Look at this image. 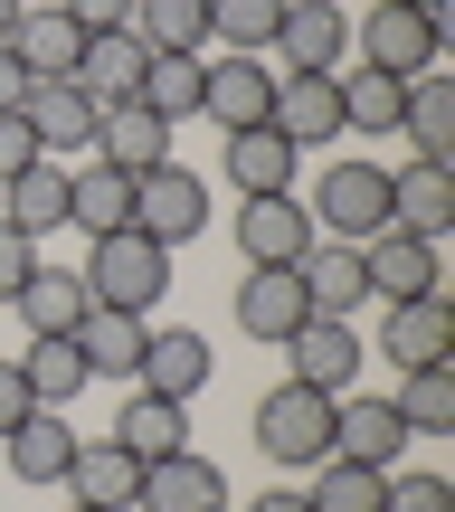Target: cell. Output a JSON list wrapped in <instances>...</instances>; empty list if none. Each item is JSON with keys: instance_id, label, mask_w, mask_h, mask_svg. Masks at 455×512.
<instances>
[{"instance_id": "obj_27", "label": "cell", "mask_w": 455, "mask_h": 512, "mask_svg": "<svg viewBox=\"0 0 455 512\" xmlns=\"http://www.w3.org/2000/svg\"><path fill=\"white\" fill-rule=\"evenodd\" d=\"M0 219L19 238H57L67 228V162H29L19 181H0Z\"/></svg>"}, {"instance_id": "obj_5", "label": "cell", "mask_w": 455, "mask_h": 512, "mask_svg": "<svg viewBox=\"0 0 455 512\" xmlns=\"http://www.w3.org/2000/svg\"><path fill=\"white\" fill-rule=\"evenodd\" d=\"M133 228H143L152 247H190L209 228V181L181 162H152L143 181H133Z\"/></svg>"}, {"instance_id": "obj_10", "label": "cell", "mask_w": 455, "mask_h": 512, "mask_svg": "<svg viewBox=\"0 0 455 512\" xmlns=\"http://www.w3.org/2000/svg\"><path fill=\"white\" fill-rule=\"evenodd\" d=\"M313 247V209L294 190H266V200H237V256L247 266H294Z\"/></svg>"}, {"instance_id": "obj_11", "label": "cell", "mask_w": 455, "mask_h": 512, "mask_svg": "<svg viewBox=\"0 0 455 512\" xmlns=\"http://www.w3.org/2000/svg\"><path fill=\"white\" fill-rule=\"evenodd\" d=\"M19 114H29V133H38V152H86L95 143V95L76 86V76H29V95H19Z\"/></svg>"}, {"instance_id": "obj_13", "label": "cell", "mask_w": 455, "mask_h": 512, "mask_svg": "<svg viewBox=\"0 0 455 512\" xmlns=\"http://www.w3.org/2000/svg\"><path fill=\"white\" fill-rule=\"evenodd\" d=\"M275 48H285V67H304V76H342V57H351V19H342V0H285V29H275Z\"/></svg>"}, {"instance_id": "obj_18", "label": "cell", "mask_w": 455, "mask_h": 512, "mask_svg": "<svg viewBox=\"0 0 455 512\" xmlns=\"http://www.w3.org/2000/svg\"><path fill=\"white\" fill-rule=\"evenodd\" d=\"M389 228H408V238H446V228H455V162L389 171Z\"/></svg>"}, {"instance_id": "obj_31", "label": "cell", "mask_w": 455, "mask_h": 512, "mask_svg": "<svg viewBox=\"0 0 455 512\" xmlns=\"http://www.w3.org/2000/svg\"><path fill=\"white\" fill-rule=\"evenodd\" d=\"M294 162H304V152H294L275 124L228 133V181H237V200H266V190H285V181H294Z\"/></svg>"}, {"instance_id": "obj_15", "label": "cell", "mask_w": 455, "mask_h": 512, "mask_svg": "<svg viewBox=\"0 0 455 512\" xmlns=\"http://www.w3.org/2000/svg\"><path fill=\"white\" fill-rule=\"evenodd\" d=\"M294 275H304V304L313 313H342V323H351V313L370 304V266H361L351 238H313L304 256H294Z\"/></svg>"}, {"instance_id": "obj_23", "label": "cell", "mask_w": 455, "mask_h": 512, "mask_svg": "<svg viewBox=\"0 0 455 512\" xmlns=\"http://www.w3.org/2000/svg\"><path fill=\"white\" fill-rule=\"evenodd\" d=\"M0 446H10V475H19V484H67L76 418H67V408H29V418H19Z\"/></svg>"}, {"instance_id": "obj_28", "label": "cell", "mask_w": 455, "mask_h": 512, "mask_svg": "<svg viewBox=\"0 0 455 512\" xmlns=\"http://www.w3.org/2000/svg\"><path fill=\"white\" fill-rule=\"evenodd\" d=\"M143 67H152V48H143L133 29H95L86 57H76V86H86L95 105H124V95L143 86Z\"/></svg>"}, {"instance_id": "obj_12", "label": "cell", "mask_w": 455, "mask_h": 512, "mask_svg": "<svg viewBox=\"0 0 455 512\" xmlns=\"http://www.w3.org/2000/svg\"><path fill=\"white\" fill-rule=\"evenodd\" d=\"M313 304H304V275L294 266H247V285H237V332L247 342H285V332H304Z\"/></svg>"}, {"instance_id": "obj_4", "label": "cell", "mask_w": 455, "mask_h": 512, "mask_svg": "<svg viewBox=\"0 0 455 512\" xmlns=\"http://www.w3.org/2000/svg\"><path fill=\"white\" fill-rule=\"evenodd\" d=\"M389 228V171L380 162H332L313 181V238H380Z\"/></svg>"}, {"instance_id": "obj_7", "label": "cell", "mask_w": 455, "mask_h": 512, "mask_svg": "<svg viewBox=\"0 0 455 512\" xmlns=\"http://www.w3.org/2000/svg\"><path fill=\"white\" fill-rule=\"evenodd\" d=\"M266 124L285 133L294 152H323V143H342V76H304V67H285V76H275V105H266Z\"/></svg>"}, {"instance_id": "obj_41", "label": "cell", "mask_w": 455, "mask_h": 512, "mask_svg": "<svg viewBox=\"0 0 455 512\" xmlns=\"http://www.w3.org/2000/svg\"><path fill=\"white\" fill-rule=\"evenodd\" d=\"M29 162H48V152H38V133H29V114H0V181H19Z\"/></svg>"}, {"instance_id": "obj_37", "label": "cell", "mask_w": 455, "mask_h": 512, "mask_svg": "<svg viewBox=\"0 0 455 512\" xmlns=\"http://www.w3.org/2000/svg\"><path fill=\"white\" fill-rule=\"evenodd\" d=\"M143 48H200L209 38V0H133V19H124Z\"/></svg>"}, {"instance_id": "obj_19", "label": "cell", "mask_w": 455, "mask_h": 512, "mask_svg": "<svg viewBox=\"0 0 455 512\" xmlns=\"http://www.w3.org/2000/svg\"><path fill=\"white\" fill-rule=\"evenodd\" d=\"M209 370H219V351H209V332H143V370H133V380L190 408V399L209 389Z\"/></svg>"}, {"instance_id": "obj_24", "label": "cell", "mask_w": 455, "mask_h": 512, "mask_svg": "<svg viewBox=\"0 0 455 512\" xmlns=\"http://www.w3.org/2000/svg\"><path fill=\"white\" fill-rule=\"evenodd\" d=\"M67 484H76V503H95V512H133V494H143V465H133L114 437H76Z\"/></svg>"}, {"instance_id": "obj_9", "label": "cell", "mask_w": 455, "mask_h": 512, "mask_svg": "<svg viewBox=\"0 0 455 512\" xmlns=\"http://www.w3.org/2000/svg\"><path fill=\"white\" fill-rule=\"evenodd\" d=\"M332 456H351V465H399L408 456V418L389 399H370V389H342V399H332Z\"/></svg>"}, {"instance_id": "obj_26", "label": "cell", "mask_w": 455, "mask_h": 512, "mask_svg": "<svg viewBox=\"0 0 455 512\" xmlns=\"http://www.w3.org/2000/svg\"><path fill=\"white\" fill-rule=\"evenodd\" d=\"M200 86H209V57H200V48H152L133 105L162 114V124H190V114H200Z\"/></svg>"}, {"instance_id": "obj_17", "label": "cell", "mask_w": 455, "mask_h": 512, "mask_svg": "<svg viewBox=\"0 0 455 512\" xmlns=\"http://www.w3.org/2000/svg\"><path fill=\"white\" fill-rule=\"evenodd\" d=\"M133 512H228V475L209 456H162V465H143V494H133Z\"/></svg>"}, {"instance_id": "obj_8", "label": "cell", "mask_w": 455, "mask_h": 512, "mask_svg": "<svg viewBox=\"0 0 455 512\" xmlns=\"http://www.w3.org/2000/svg\"><path fill=\"white\" fill-rule=\"evenodd\" d=\"M380 351L399 370H437L455 361V304H446V285L437 294H408V304H389L380 313Z\"/></svg>"}, {"instance_id": "obj_29", "label": "cell", "mask_w": 455, "mask_h": 512, "mask_svg": "<svg viewBox=\"0 0 455 512\" xmlns=\"http://www.w3.org/2000/svg\"><path fill=\"white\" fill-rule=\"evenodd\" d=\"M143 313H86L76 323V351H86V380H124L133 389V370H143Z\"/></svg>"}, {"instance_id": "obj_14", "label": "cell", "mask_w": 455, "mask_h": 512, "mask_svg": "<svg viewBox=\"0 0 455 512\" xmlns=\"http://www.w3.org/2000/svg\"><path fill=\"white\" fill-rule=\"evenodd\" d=\"M361 266H370V294L380 304H408V294H437V238H408V228H380L361 238Z\"/></svg>"}, {"instance_id": "obj_6", "label": "cell", "mask_w": 455, "mask_h": 512, "mask_svg": "<svg viewBox=\"0 0 455 512\" xmlns=\"http://www.w3.org/2000/svg\"><path fill=\"white\" fill-rule=\"evenodd\" d=\"M285 380H304V389H323V399H342V389H361V332L342 323V313H313L304 332H285Z\"/></svg>"}, {"instance_id": "obj_21", "label": "cell", "mask_w": 455, "mask_h": 512, "mask_svg": "<svg viewBox=\"0 0 455 512\" xmlns=\"http://www.w3.org/2000/svg\"><path fill=\"white\" fill-rule=\"evenodd\" d=\"M266 105H275V67H256V57H219V67H209V86H200V114H209L219 133L266 124Z\"/></svg>"}, {"instance_id": "obj_33", "label": "cell", "mask_w": 455, "mask_h": 512, "mask_svg": "<svg viewBox=\"0 0 455 512\" xmlns=\"http://www.w3.org/2000/svg\"><path fill=\"white\" fill-rule=\"evenodd\" d=\"M86 275H76V266H38L29 275V285H19V323H29V332H76V323H86Z\"/></svg>"}, {"instance_id": "obj_2", "label": "cell", "mask_w": 455, "mask_h": 512, "mask_svg": "<svg viewBox=\"0 0 455 512\" xmlns=\"http://www.w3.org/2000/svg\"><path fill=\"white\" fill-rule=\"evenodd\" d=\"M446 19L455 0H437V10H408V0H380L370 19H351V57L380 76H427L446 57Z\"/></svg>"}, {"instance_id": "obj_36", "label": "cell", "mask_w": 455, "mask_h": 512, "mask_svg": "<svg viewBox=\"0 0 455 512\" xmlns=\"http://www.w3.org/2000/svg\"><path fill=\"white\" fill-rule=\"evenodd\" d=\"M380 494H389V475H380V465H351V456H323L313 484H304L313 512H380Z\"/></svg>"}, {"instance_id": "obj_44", "label": "cell", "mask_w": 455, "mask_h": 512, "mask_svg": "<svg viewBox=\"0 0 455 512\" xmlns=\"http://www.w3.org/2000/svg\"><path fill=\"white\" fill-rule=\"evenodd\" d=\"M19 95H29V67H19V57L0 48V114H19Z\"/></svg>"}, {"instance_id": "obj_16", "label": "cell", "mask_w": 455, "mask_h": 512, "mask_svg": "<svg viewBox=\"0 0 455 512\" xmlns=\"http://www.w3.org/2000/svg\"><path fill=\"white\" fill-rule=\"evenodd\" d=\"M114 446H124L133 465H162V456H181V446H190V408L133 380V399L114 408Z\"/></svg>"}, {"instance_id": "obj_20", "label": "cell", "mask_w": 455, "mask_h": 512, "mask_svg": "<svg viewBox=\"0 0 455 512\" xmlns=\"http://www.w3.org/2000/svg\"><path fill=\"white\" fill-rule=\"evenodd\" d=\"M133 181H143V171L76 162V171H67V228H86V238H114V228H133Z\"/></svg>"}, {"instance_id": "obj_40", "label": "cell", "mask_w": 455, "mask_h": 512, "mask_svg": "<svg viewBox=\"0 0 455 512\" xmlns=\"http://www.w3.org/2000/svg\"><path fill=\"white\" fill-rule=\"evenodd\" d=\"M38 275V238H19L10 219H0V304H19V285Z\"/></svg>"}, {"instance_id": "obj_30", "label": "cell", "mask_w": 455, "mask_h": 512, "mask_svg": "<svg viewBox=\"0 0 455 512\" xmlns=\"http://www.w3.org/2000/svg\"><path fill=\"white\" fill-rule=\"evenodd\" d=\"M19 370H29V399L38 408H76V399H86V351H76V332H29Z\"/></svg>"}, {"instance_id": "obj_46", "label": "cell", "mask_w": 455, "mask_h": 512, "mask_svg": "<svg viewBox=\"0 0 455 512\" xmlns=\"http://www.w3.org/2000/svg\"><path fill=\"white\" fill-rule=\"evenodd\" d=\"M19 10H29V0H0V48H10V29H19Z\"/></svg>"}, {"instance_id": "obj_47", "label": "cell", "mask_w": 455, "mask_h": 512, "mask_svg": "<svg viewBox=\"0 0 455 512\" xmlns=\"http://www.w3.org/2000/svg\"><path fill=\"white\" fill-rule=\"evenodd\" d=\"M408 10H437V0H408Z\"/></svg>"}, {"instance_id": "obj_35", "label": "cell", "mask_w": 455, "mask_h": 512, "mask_svg": "<svg viewBox=\"0 0 455 512\" xmlns=\"http://www.w3.org/2000/svg\"><path fill=\"white\" fill-rule=\"evenodd\" d=\"M389 408L408 418V437H455V361H437V370H408Z\"/></svg>"}, {"instance_id": "obj_48", "label": "cell", "mask_w": 455, "mask_h": 512, "mask_svg": "<svg viewBox=\"0 0 455 512\" xmlns=\"http://www.w3.org/2000/svg\"><path fill=\"white\" fill-rule=\"evenodd\" d=\"M67 512H95V503H67Z\"/></svg>"}, {"instance_id": "obj_42", "label": "cell", "mask_w": 455, "mask_h": 512, "mask_svg": "<svg viewBox=\"0 0 455 512\" xmlns=\"http://www.w3.org/2000/svg\"><path fill=\"white\" fill-rule=\"evenodd\" d=\"M57 10H67L76 29L95 38V29H124V19H133V0H57Z\"/></svg>"}, {"instance_id": "obj_39", "label": "cell", "mask_w": 455, "mask_h": 512, "mask_svg": "<svg viewBox=\"0 0 455 512\" xmlns=\"http://www.w3.org/2000/svg\"><path fill=\"white\" fill-rule=\"evenodd\" d=\"M380 512H455V475H399V465H389Z\"/></svg>"}, {"instance_id": "obj_1", "label": "cell", "mask_w": 455, "mask_h": 512, "mask_svg": "<svg viewBox=\"0 0 455 512\" xmlns=\"http://www.w3.org/2000/svg\"><path fill=\"white\" fill-rule=\"evenodd\" d=\"M76 275H86L95 313H143L152 323V304H162V285H171V247H152L143 228H114V238H95V256Z\"/></svg>"}, {"instance_id": "obj_34", "label": "cell", "mask_w": 455, "mask_h": 512, "mask_svg": "<svg viewBox=\"0 0 455 512\" xmlns=\"http://www.w3.org/2000/svg\"><path fill=\"white\" fill-rule=\"evenodd\" d=\"M399 105H408V76L342 67V133H399Z\"/></svg>"}, {"instance_id": "obj_38", "label": "cell", "mask_w": 455, "mask_h": 512, "mask_svg": "<svg viewBox=\"0 0 455 512\" xmlns=\"http://www.w3.org/2000/svg\"><path fill=\"white\" fill-rule=\"evenodd\" d=\"M275 29H285V0H209V38H228V57L275 48Z\"/></svg>"}, {"instance_id": "obj_32", "label": "cell", "mask_w": 455, "mask_h": 512, "mask_svg": "<svg viewBox=\"0 0 455 512\" xmlns=\"http://www.w3.org/2000/svg\"><path fill=\"white\" fill-rule=\"evenodd\" d=\"M10 57H19L29 76H76V57H86V29H76L67 10H19Z\"/></svg>"}, {"instance_id": "obj_3", "label": "cell", "mask_w": 455, "mask_h": 512, "mask_svg": "<svg viewBox=\"0 0 455 512\" xmlns=\"http://www.w3.org/2000/svg\"><path fill=\"white\" fill-rule=\"evenodd\" d=\"M256 446H266V465H285V475H313V465L332 456V399L304 380H275L266 399H256Z\"/></svg>"}, {"instance_id": "obj_22", "label": "cell", "mask_w": 455, "mask_h": 512, "mask_svg": "<svg viewBox=\"0 0 455 512\" xmlns=\"http://www.w3.org/2000/svg\"><path fill=\"white\" fill-rule=\"evenodd\" d=\"M95 162H114V171L171 162V124H162V114H143L133 95H124V105H95Z\"/></svg>"}, {"instance_id": "obj_43", "label": "cell", "mask_w": 455, "mask_h": 512, "mask_svg": "<svg viewBox=\"0 0 455 512\" xmlns=\"http://www.w3.org/2000/svg\"><path fill=\"white\" fill-rule=\"evenodd\" d=\"M29 408H38V399H29V370H19V361H0V437H10Z\"/></svg>"}, {"instance_id": "obj_25", "label": "cell", "mask_w": 455, "mask_h": 512, "mask_svg": "<svg viewBox=\"0 0 455 512\" xmlns=\"http://www.w3.org/2000/svg\"><path fill=\"white\" fill-rule=\"evenodd\" d=\"M399 133H408V152H418V162H455V76H446V67L408 76Z\"/></svg>"}, {"instance_id": "obj_45", "label": "cell", "mask_w": 455, "mask_h": 512, "mask_svg": "<svg viewBox=\"0 0 455 512\" xmlns=\"http://www.w3.org/2000/svg\"><path fill=\"white\" fill-rule=\"evenodd\" d=\"M247 512H313V503H304V484H266V494H256Z\"/></svg>"}]
</instances>
